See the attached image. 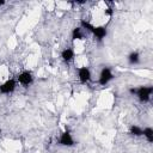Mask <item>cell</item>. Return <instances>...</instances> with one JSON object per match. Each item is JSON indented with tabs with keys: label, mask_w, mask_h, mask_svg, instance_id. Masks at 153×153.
I'll return each instance as SVG.
<instances>
[{
	"label": "cell",
	"mask_w": 153,
	"mask_h": 153,
	"mask_svg": "<svg viewBox=\"0 0 153 153\" xmlns=\"http://www.w3.org/2000/svg\"><path fill=\"white\" fill-rule=\"evenodd\" d=\"M78 76L81 84H86L91 80V72L87 67H80L78 71Z\"/></svg>",
	"instance_id": "6"
},
{
	"label": "cell",
	"mask_w": 153,
	"mask_h": 153,
	"mask_svg": "<svg viewBox=\"0 0 153 153\" xmlns=\"http://www.w3.org/2000/svg\"><path fill=\"white\" fill-rule=\"evenodd\" d=\"M16 85H17V82L14 79H8L4 84L0 85V92L4 94H10L16 90Z\"/></svg>",
	"instance_id": "3"
},
{
	"label": "cell",
	"mask_w": 153,
	"mask_h": 153,
	"mask_svg": "<svg viewBox=\"0 0 153 153\" xmlns=\"http://www.w3.org/2000/svg\"><path fill=\"white\" fill-rule=\"evenodd\" d=\"M59 143H60L61 146H67V147L74 146V140H73V137H72V134H71L68 130L63 131V133L61 134V136H60Z\"/></svg>",
	"instance_id": "5"
},
{
	"label": "cell",
	"mask_w": 153,
	"mask_h": 153,
	"mask_svg": "<svg viewBox=\"0 0 153 153\" xmlns=\"http://www.w3.org/2000/svg\"><path fill=\"white\" fill-rule=\"evenodd\" d=\"M94 35V37H97V39L102 41L106 35H108V31L104 26H94V31L92 32Z\"/></svg>",
	"instance_id": "8"
},
{
	"label": "cell",
	"mask_w": 153,
	"mask_h": 153,
	"mask_svg": "<svg viewBox=\"0 0 153 153\" xmlns=\"http://www.w3.org/2000/svg\"><path fill=\"white\" fill-rule=\"evenodd\" d=\"M128 62H129L130 65H136V63H139V62H140V55H139V53H137V51L130 53V54L128 55Z\"/></svg>",
	"instance_id": "9"
},
{
	"label": "cell",
	"mask_w": 153,
	"mask_h": 153,
	"mask_svg": "<svg viewBox=\"0 0 153 153\" xmlns=\"http://www.w3.org/2000/svg\"><path fill=\"white\" fill-rule=\"evenodd\" d=\"M0 134H1V129H0Z\"/></svg>",
	"instance_id": "15"
},
{
	"label": "cell",
	"mask_w": 153,
	"mask_h": 153,
	"mask_svg": "<svg viewBox=\"0 0 153 153\" xmlns=\"http://www.w3.org/2000/svg\"><path fill=\"white\" fill-rule=\"evenodd\" d=\"M61 57L65 62H71L74 59V51L71 48H66L61 51Z\"/></svg>",
	"instance_id": "7"
},
{
	"label": "cell",
	"mask_w": 153,
	"mask_h": 153,
	"mask_svg": "<svg viewBox=\"0 0 153 153\" xmlns=\"http://www.w3.org/2000/svg\"><path fill=\"white\" fill-rule=\"evenodd\" d=\"M72 38L75 39H84V35L81 32V27H74L72 31Z\"/></svg>",
	"instance_id": "11"
},
{
	"label": "cell",
	"mask_w": 153,
	"mask_h": 153,
	"mask_svg": "<svg viewBox=\"0 0 153 153\" xmlns=\"http://www.w3.org/2000/svg\"><path fill=\"white\" fill-rule=\"evenodd\" d=\"M2 5H5V0H0V6H2Z\"/></svg>",
	"instance_id": "14"
},
{
	"label": "cell",
	"mask_w": 153,
	"mask_h": 153,
	"mask_svg": "<svg viewBox=\"0 0 153 153\" xmlns=\"http://www.w3.org/2000/svg\"><path fill=\"white\" fill-rule=\"evenodd\" d=\"M104 13L106 14V16H112V13H114V11H112V8H110V7H108L105 11H104Z\"/></svg>",
	"instance_id": "13"
},
{
	"label": "cell",
	"mask_w": 153,
	"mask_h": 153,
	"mask_svg": "<svg viewBox=\"0 0 153 153\" xmlns=\"http://www.w3.org/2000/svg\"><path fill=\"white\" fill-rule=\"evenodd\" d=\"M129 133L131 135H134V136H142V128H140L139 126L133 124L130 127V129H129Z\"/></svg>",
	"instance_id": "12"
},
{
	"label": "cell",
	"mask_w": 153,
	"mask_h": 153,
	"mask_svg": "<svg viewBox=\"0 0 153 153\" xmlns=\"http://www.w3.org/2000/svg\"><path fill=\"white\" fill-rule=\"evenodd\" d=\"M114 79V74L111 72V69L109 67H104L102 71H100V74H99V80L98 82L102 85V86H105L110 80Z\"/></svg>",
	"instance_id": "2"
},
{
	"label": "cell",
	"mask_w": 153,
	"mask_h": 153,
	"mask_svg": "<svg viewBox=\"0 0 153 153\" xmlns=\"http://www.w3.org/2000/svg\"><path fill=\"white\" fill-rule=\"evenodd\" d=\"M142 135L147 139L148 142H153V129L151 127H147V128L142 129Z\"/></svg>",
	"instance_id": "10"
},
{
	"label": "cell",
	"mask_w": 153,
	"mask_h": 153,
	"mask_svg": "<svg viewBox=\"0 0 153 153\" xmlns=\"http://www.w3.org/2000/svg\"><path fill=\"white\" fill-rule=\"evenodd\" d=\"M153 93V86H140L135 88V94L137 96L139 100L142 103H147Z\"/></svg>",
	"instance_id": "1"
},
{
	"label": "cell",
	"mask_w": 153,
	"mask_h": 153,
	"mask_svg": "<svg viewBox=\"0 0 153 153\" xmlns=\"http://www.w3.org/2000/svg\"><path fill=\"white\" fill-rule=\"evenodd\" d=\"M17 80H18V82H20L22 85L27 86V85H30V84L33 81V76H32V74H31L29 71H24V72H22V73L17 76Z\"/></svg>",
	"instance_id": "4"
}]
</instances>
